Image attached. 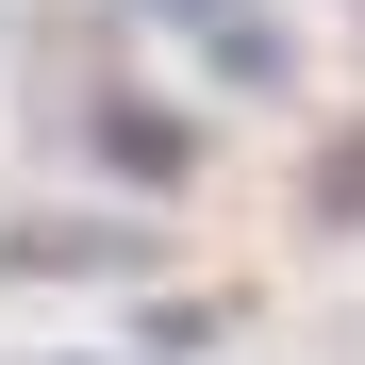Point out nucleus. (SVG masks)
<instances>
[{"instance_id":"1","label":"nucleus","mask_w":365,"mask_h":365,"mask_svg":"<svg viewBox=\"0 0 365 365\" xmlns=\"http://www.w3.org/2000/svg\"><path fill=\"white\" fill-rule=\"evenodd\" d=\"M166 17H216V0H166Z\"/></svg>"}]
</instances>
